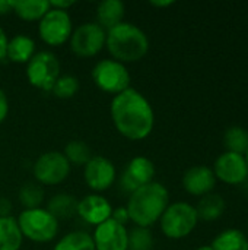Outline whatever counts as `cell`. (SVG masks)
<instances>
[{"label":"cell","instance_id":"obj_7","mask_svg":"<svg viewBox=\"0 0 248 250\" xmlns=\"http://www.w3.org/2000/svg\"><path fill=\"white\" fill-rule=\"evenodd\" d=\"M60 78V62L51 51H37L26 63L28 82L41 91H51Z\"/></svg>","mask_w":248,"mask_h":250},{"label":"cell","instance_id":"obj_33","mask_svg":"<svg viewBox=\"0 0 248 250\" xmlns=\"http://www.w3.org/2000/svg\"><path fill=\"white\" fill-rule=\"evenodd\" d=\"M50 3V7L51 9H57V10H64V12H67L69 10V7H72L73 4H75V1H72V0H60V1H48Z\"/></svg>","mask_w":248,"mask_h":250},{"label":"cell","instance_id":"obj_31","mask_svg":"<svg viewBox=\"0 0 248 250\" xmlns=\"http://www.w3.org/2000/svg\"><path fill=\"white\" fill-rule=\"evenodd\" d=\"M9 114V100L4 94V91L0 88V123H3L6 120Z\"/></svg>","mask_w":248,"mask_h":250},{"label":"cell","instance_id":"obj_32","mask_svg":"<svg viewBox=\"0 0 248 250\" xmlns=\"http://www.w3.org/2000/svg\"><path fill=\"white\" fill-rule=\"evenodd\" d=\"M7 42H9V38L4 32V29L0 26V62L3 59H6V48H7Z\"/></svg>","mask_w":248,"mask_h":250},{"label":"cell","instance_id":"obj_22","mask_svg":"<svg viewBox=\"0 0 248 250\" xmlns=\"http://www.w3.org/2000/svg\"><path fill=\"white\" fill-rule=\"evenodd\" d=\"M22 234L18 227L16 218H0V250H19L22 246Z\"/></svg>","mask_w":248,"mask_h":250},{"label":"cell","instance_id":"obj_36","mask_svg":"<svg viewBox=\"0 0 248 250\" xmlns=\"http://www.w3.org/2000/svg\"><path fill=\"white\" fill-rule=\"evenodd\" d=\"M174 4V1L172 0H162V1H156V0H152L151 1V6H153V7H168V6H172Z\"/></svg>","mask_w":248,"mask_h":250},{"label":"cell","instance_id":"obj_18","mask_svg":"<svg viewBox=\"0 0 248 250\" xmlns=\"http://www.w3.org/2000/svg\"><path fill=\"white\" fill-rule=\"evenodd\" d=\"M35 53V41L28 35L19 34L9 40L6 48V59H9L12 63L22 64L28 63Z\"/></svg>","mask_w":248,"mask_h":250},{"label":"cell","instance_id":"obj_38","mask_svg":"<svg viewBox=\"0 0 248 250\" xmlns=\"http://www.w3.org/2000/svg\"><path fill=\"white\" fill-rule=\"evenodd\" d=\"M244 157H246V161H247V166H248V149H247V152H246V155H244Z\"/></svg>","mask_w":248,"mask_h":250},{"label":"cell","instance_id":"obj_8","mask_svg":"<svg viewBox=\"0 0 248 250\" xmlns=\"http://www.w3.org/2000/svg\"><path fill=\"white\" fill-rule=\"evenodd\" d=\"M107 40V31L96 22H86L77 26L69 40L70 51L80 59H91L96 56L104 47Z\"/></svg>","mask_w":248,"mask_h":250},{"label":"cell","instance_id":"obj_30","mask_svg":"<svg viewBox=\"0 0 248 250\" xmlns=\"http://www.w3.org/2000/svg\"><path fill=\"white\" fill-rule=\"evenodd\" d=\"M111 220H114L115 223H118V224H121V226H127V223L130 221L127 208H126V207H118V208L113 209V212H111Z\"/></svg>","mask_w":248,"mask_h":250},{"label":"cell","instance_id":"obj_12","mask_svg":"<svg viewBox=\"0 0 248 250\" xmlns=\"http://www.w3.org/2000/svg\"><path fill=\"white\" fill-rule=\"evenodd\" d=\"M213 174L216 180L225 185H241L247 180L248 166L244 155L234 152H222L213 164Z\"/></svg>","mask_w":248,"mask_h":250},{"label":"cell","instance_id":"obj_23","mask_svg":"<svg viewBox=\"0 0 248 250\" xmlns=\"http://www.w3.org/2000/svg\"><path fill=\"white\" fill-rule=\"evenodd\" d=\"M213 250H248V237L237 229H228L219 233L212 245Z\"/></svg>","mask_w":248,"mask_h":250},{"label":"cell","instance_id":"obj_26","mask_svg":"<svg viewBox=\"0 0 248 250\" xmlns=\"http://www.w3.org/2000/svg\"><path fill=\"white\" fill-rule=\"evenodd\" d=\"M63 155L66 157L70 166H76V167H85L86 163L94 157L91 148L83 141H70L66 145Z\"/></svg>","mask_w":248,"mask_h":250},{"label":"cell","instance_id":"obj_2","mask_svg":"<svg viewBox=\"0 0 248 250\" xmlns=\"http://www.w3.org/2000/svg\"><path fill=\"white\" fill-rule=\"evenodd\" d=\"M170 205V193L162 183L152 182L129 196L127 212L136 227L149 229L158 223Z\"/></svg>","mask_w":248,"mask_h":250},{"label":"cell","instance_id":"obj_13","mask_svg":"<svg viewBox=\"0 0 248 250\" xmlns=\"http://www.w3.org/2000/svg\"><path fill=\"white\" fill-rule=\"evenodd\" d=\"M92 236L95 250H127L129 246V230L126 226L107 220L105 223L95 227Z\"/></svg>","mask_w":248,"mask_h":250},{"label":"cell","instance_id":"obj_24","mask_svg":"<svg viewBox=\"0 0 248 250\" xmlns=\"http://www.w3.org/2000/svg\"><path fill=\"white\" fill-rule=\"evenodd\" d=\"M224 146L227 152L246 155L248 149V130L241 126H231L224 133Z\"/></svg>","mask_w":248,"mask_h":250},{"label":"cell","instance_id":"obj_37","mask_svg":"<svg viewBox=\"0 0 248 250\" xmlns=\"http://www.w3.org/2000/svg\"><path fill=\"white\" fill-rule=\"evenodd\" d=\"M197 250H213V248L209 245V246H200V248H199Z\"/></svg>","mask_w":248,"mask_h":250},{"label":"cell","instance_id":"obj_20","mask_svg":"<svg viewBox=\"0 0 248 250\" xmlns=\"http://www.w3.org/2000/svg\"><path fill=\"white\" fill-rule=\"evenodd\" d=\"M77 199L73 195L69 193H57L50 198L47 211L57 220H69L73 215H76L77 211Z\"/></svg>","mask_w":248,"mask_h":250},{"label":"cell","instance_id":"obj_34","mask_svg":"<svg viewBox=\"0 0 248 250\" xmlns=\"http://www.w3.org/2000/svg\"><path fill=\"white\" fill-rule=\"evenodd\" d=\"M10 209H12V204L9 199L6 198H0V218L3 217H10Z\"/></svg>","mask_w":248,"mask_h":250},{"label":"cell","instance_id":"obj_17","mask_svg":"<svg viewBox=\"0 0 248 250\" xmlns=\"http://www.w3.org/2000/svg\"><path fill=\"white\" fill-rule=\"evenodd\" d=\"M124 12L126 7L121 0H102L96 7V23L102 29L110 31L123 22Z\"/></svg>","mask_w":248,"mask_h":250},{"label":"cell","instance_id":"obj_3","mask_svg":"<svg viewBox=\"0 0 248 250\" xmlns=\"http://www.w3.org/2000/svg\"><path fill=\"white\" fill-rule=\"evenodd\" d=\"M105 47L120 63H136L149 51V38L143 29L130 22H121L107 31Z\"/></svg>","mask_w":248,"mask_h":250},{"label":"cell","instance_id":"obj_19","mask_svg":"<svg viewBox=\"0 0 248 250\" xmlns=\"http://www.w3.org/2000/svg\"><path fill=\"white\" fill-rule=\"evenodd\" d=\"M196 212L199 217V221H205V223H213L216 220H219L227 208L225 199L218 195V193H209L206 196H202L197 207Z\"/></svg>","mask_w":248,"mask_h":250},{"label":"cell","instance_id":"obj_29","mask_svg":"<svg viewBox=\"0 0 248 250\" xmlns=\"http://www.w3.org/2000/svg\"><path fill=\"white\" fill-rule=\"evenodd\" d=\"M153 236L149 229L134 227L129 231V246L127 250H153Z\"/></svg>","mask_w":248,"mask_h":250},{"label":"cell","instance_id":"obj_4","mask_svg":"<svg viewBox=\"0 0 248 250\" xmlns=\"http://www.w3.org/2000/svg\"><path fill=\"white\" fill-rule=\"evenodd\" d=\"M16 223L22 237L34 243H48L58 234V221L44 208L23 209Z\"/></svg>","mask_w":248,"mask_h":250},{"label":"cell","instance_id":"obj_15","mask_svg":"<svg viewBox=\"0 0 248 250\" xmlns=\"http://www.w3.org/2000/svg\"><path fill=\"white\" fill-rule=\"evenodd\" d=\"M111 212H113L111 204L102 195H98V193H91L77 202L76 214L86 224H91L94 227L110 220Z\"/></svg>","mask_w":248,"mask_h":250},{"label":"cell","instance_id":"obj_25","mask_svg":"<svg viewBox=\"0 0 248 250\" xmlns=\"http://www.w3.org/2000/svg\"><path fill=\"white\" fill-rule=\"evenodd\" d=\"M53 250H95L92 236L85 231H72L64 234Z\"/></svg>","mask_w":248,"mask_h":250},{"label":"cell","instance_id":"obj_6","mask_svg":"<svg viewBox=\"0 0 248 250\" xmlns=\"http://www.w3.org/2000/svg\"><path fill=\"white\" fill-rule=\"evenodd\" d=\"M91 76L98 89L107 94L118 95L130 88L132 78L127 67L114 59H104L98 62L94 66Z\"/></svg>","mask_w":248,"mask_h":250},{"label":"cell","instance_id":"obj_11","mask_svg":"<svg viewBox=\"0 0 248 250\" xmlns=\"http://www.w3.org/2000/svg\"><path fill=\"white\" fill-rule=\"evenodd\" d=\"M83 179L88 188L95 193L105 192L114 185L117 170L113 161L102 155H95L83 167Z\"/></svg>","mask_w":248,"mask_h":250},{"label":"cell","instance_id":"obj_9","mask_svg":"<svg viewBox=\"0 0 248 250\" xmlns=\"http://www.w3.org/2000/svg\"><path fill=\"white\" fill-rule=\"evenodd\" d=\"M73 32V23L69 12L51 9L39 19L38 34L50 47H58L67 42Z\"/></svg>","mask_w":248,"mask_h":250},{"label":"cell","instance_id":"obj_21","mask_svg":"<svg viewBox=\"0 0 248 250\" xmlns=\"http://www.w3.org/2000/svg\"><path fill=\"white\" fill-rule=\"evenodd\" d=\"M50 10V3L45 0H20L13 1V12L15 15L26 22H35Z\"/></svg>","mask_w":248,"mask_h":250},{"label":"cell","instance_id":"obj_35","mask_svg":"<svg viewBox=\"0 0 248 250\" xmlns=\"http://www.w3.org/2000/svg\"><path fill=\"white\" fill-rule=\"evenodd\" d=\"M10 12H13V1L0 0V15H7Z\"/></svg>","mask_w":248,"mask_h":250},{"label":"cell","instance_id":"obj_16","mask_svg":"<svg viewBox=\"0 0 248 250\" xmlns=\"http://www.w3.org/2000/svg\"><path fill=\"white\" fill-rule=\"evenodd\" d=\"M216 186L213 170L206 166H194L183 176V188L191 196H206Z\"/></svg>","mask_w":248,"mask_h":250},{"label":"cell","instance_id":"obj_27","mask_svg":"<svg viewBox=\"0 0 248 250\" xmlns=\"http://www.w3.org/2000/svg\"><path fill=\"white\" fill-rule=\"evenodd\" d=\"M19 202L25 209H35L44 202V190L37 183H25L19 190Z\"/></svg>","mask_w":248,"mask_h":250},{"label":"cell","instance_id":"obj_5","mask_svg":"<svg viewBox=\"0 0 248 250\" xmlns=\"http://www.w3.org/2000/svg\"><path fill=\"white\" fill-rule=\"evenodd\" d=\"M199 217L196 208L187 202H175L168 205L159 220L161 231L165 237L172 240H181L190 236L197 227Z\"/></svg>","mask_w":248,"mask_h":250},{"label":"cell","instance_id":"obj_28","mask_svg":"<svg viewBox=\"0 0 248 250\" xmlns=\"http://www.w3.org/2000/svg\"><path fill=\"white\" fill-rule=\"evenodd\" d=\"M79 79L72 75H60V78L56 81L54 86L51 88V92L54 97L61 100H69L75 97L79 91Z\"/></svg>","mask_w":248,"mask_h":250},{"label":"cell","instance_id":"obj_10","mask_svg":"<svg viewBox=\"0 0 248 250\" xmlns=\"http://www.w3.org/2000/svg\"><path fill=\"white\" fill-rule=\"evenodd\" d=\"M72 166L58 151L44 152L34 164V176L39 185L56 186L63 183L70 174Z\"/></svg>","mask_w":248,"mask_h":250},{"label":"cell","instance_id":"obj_1","mask_svg":"<svg viewBox=\"0 0 248 250\" xmlns=\"http://www.w3.org/2000/svg\"><path fill=\"white\" fill-rule=\"evenodd\" d=\"M110 113L114 127L126 139L143 141L153 130V108L145 95L132 86L121 94L114 95Z\"/></svg>","mask_w":248,"mask_h":250},{"label":"cell","instance_id":"obj_14","mask_svg":"<svg viewBox=\"0 0 248 250\" xmlns=\"http://www.w3.org/2000/svg\"><path fill=\"white\" fill-rule=\"evenodd\" d=\"M155 177V164L146 157H134L127 163L121 176V188L132 195L139 188L149 185Z\"/></svg>","mask_w":248,"mask_h":250}]
</instances>
